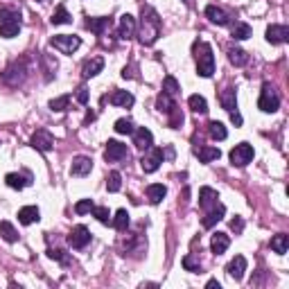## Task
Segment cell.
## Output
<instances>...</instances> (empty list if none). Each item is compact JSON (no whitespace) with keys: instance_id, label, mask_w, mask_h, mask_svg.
Instances as JSON below:
<instances>
[{"instance_id":"277c9868","label":"cell","mask_w":289,"mask_h":289,"mask_svg":"<svg viewBox=\"0 0 289 289\" xmlns=\"http://www.w3.org/2000/svg\"><path fill=\"white\" fill-rule=\"evenodd\" d=\"M253 156H255V152L249 142H240V145H235V147L230 149V163L237 167L249 165V163L253 161Z\"/></svg>"},{"instance_id":"2e32d148","label":"cell","mask_w":289,"mask_h":289,"mask_svg":"<svg viewBox=\"0 0 289 289\" xmlns=\"http://www.w3.org/2000/svg\"><path fill=\"white\" fill-rule=\"evenodd\" d=\"M5 183L11 188V190H23L25 186H30L32 183V177L30 174H16V172H11V174L5 177Z\"/></svg>"},{"instance_id":"3957f363","label":"cell","mask_w":289,"mask_h":289,"mask_svg":"<svg viewBox=\"0 0 289 289\" xmlns=\"http://www.w3.org/2000/svg\"><path fill=\"white\" fill-rule=\"evenodd\" d=\"M258 106H260V111H265V113H276V111H278L280 97H278V93H276V89L271 86V84H265V86H262Z\"/></svg>"},{"instance_id":"d4e9b609","label":"cell","mask_w":289,"mask_h":289,"mask_svg":"<svg viewBox=\"0 0 289 289\" xmlns=\"http://www.w3.org/2000/svg\"><path fill=\"white\" fill-rule=\"evenodd\" d=\"M167 194V188L163 186V183H152V186H147V199L152 201V203H161L163 199H165Z\"/></svg>"},{"instance_id":"83f0119b","label":"cell","mask_w":289,"mask_h":289,"mask_svg":"<svg viewBox=\"0 0 289 289\" xmlns=\"http://www.w3.org/2000/svg\"><path fill=\"white\" fill-rule=\"evenodd\" d=\"M228 61L233 66H237V68H242V66H246V61H249V54L240 48H230L228 50Z\"/></svg>"},{"instance_id":"5bb4252c","label":"cell","mask_w":289,"mask_h":289,"mask_svg":"<svg viewBox=\"0 0 289 289\" xmlns=\"http://www.w3.org/2000/svg\"><path fill=\"white\" fill-rule=\"evenodd\" d=\"M91 170H93V161L89 156H77L73 161V165H70L73 177H86V174H91Z\"/></svg>"},{"instance_id":"ffe728a7","label":"cell","mask_w":289,"mask_h":289,"mask_svg":"<svg viewBox=\"0 0 289 289\" xmlns=\"http://www.w3.org/2000/svg\"><path fill=\"white\" fill-rule=\"evenodd\" d=\"M217 199H219V196H217V192L212 190V188H201L199 190V206L203 208V210H210L217 203Z\"/></svg>"},{"instance_id":"816d5d0a","label":"cell","mask_w":289,"mask_h":289,"mask_svg":"<svg viewBox=\"0 0 289 289\" xmlns=\"http://www.w3.org/2000/svg\"><path fill=\"white\" fill-rule=\"evenodd\" d=\"M206 287H210V289H219V283H217V280H208V285H206Z\"/></svg>"},{"instance_id":"484cf974","label":"cell","mask_w":289,"mask_h":289,"mask_svg":"<svg viewBox=\"0 0 289 289\" xmlns=\"http://www.w3.org/2000/svg\"><path fill=\"white\" fill-rule=\"evenodd\" d=\"M194 154L199 156L201 163H210V161H217V158L221 156V152L217 147H196Z\"/></svg>"},{"instance_id":"ab89813d","label":"cell","mask_w":289,"mask_h":289,"mask_svg":"<svg viewBox=\"0 0 289 289\" xmlns=\"http://www.w3.org/2000/svg\"><path fill=\"white\" fill-rule=\"evenodd\" d=\"M68 104H70V95H61V97H57V99H52V102H50V111L61 113V111H66V108H68Z\"/></svg>"},{"instance_id":"4fadbf2b","label":"cell","mask_w":289,"mask_h":289,"mask_svg":"<svg viewBox=\"0 0 289 289\" xmlns=\"http://www.w3.org/2000/svg\"><path fill=\"white\" fill-rule=\"evenodd\" d=\"M2 79H5L9 86H18V84L25 79V64L20 61V64L9 66V68L5 70V75H2Z\"/></svg>"},{"instance_id":"5b68a950","label":"cell","mask_w":289,"mask_h":289,"mask_svg":"<svg viewBox=\"0 0 289 289\" xmlns=\"http://www.w3.org/2000/svg\"><path fill=\"white\" fill-rule=\"evenodd\" d=\"M79 45H82V39H79V36H73V34H57V36H52V48L59 50L61 54H73Z\"/></svg>"},{"instance_id":"7c38bea8","label":"cell","mask_w":289,"mask_h":289,"mask_svg":"<svg viewBox=\"0 0 289 289\" xmlns=\"http://www.w3.org/2000/svg\"><path fill=\"white\" fill-rule=\"evenodd\" d=\"M133 145L138 149H152L154 145V136L147 127H140V129H133Z\"/></svg>"},{"instance_id":"9c48e42d","label":"cell","mask_w":289,"mask_h":289,"mask_svg":"<svg viewBox=\"0 0 289 289\" xmlns=\"http://www.w3.org/2000/svg\"><path fill=\"white\" fill-rule=\"evenodd\" d=\"M163 149H152V154H147V156L140 158V167L142 172H147V174H152V172H156L158 167H161L163 163Z\"/></svg>"},{"instance_id":"f5cc1de1","label":"cell","mask_w":289,"mask_h":289,"mask_svg":"<svg viewBox=\"0 0 289 289\" xmlns=\"http://www.w3.org/2000/svg\"><path fill=\"white\" fill-rule=\"evenodd\" d=\"M183 2H190V0H183Z\"/></svg>"},{"instance_id":"b9f144b4","label":"cell","mask_w":289,"mask_h":289,"mask_svg":"<svg viewBox=\"0 0 289 289\" xmlns=\"http://www.w3.org/2000/svg\"><path fill=\"white\" fill-rule=\"evenodd\" d=\"M115 131L122 133V136H127V133H133V122L127 118H120L118 122H115Z\"/></svg>"},{"instance_id":"c3c4849f","label":"cell","mask_w":289,"mask_h":289,"mask_svg":"<svg viewBox=\"0 0 289 289\" xmlns=\"http://www.w3.org/2000/svg\"><path fill=\"white\" fill-rule=\"evenodd\" d=\"M230 228L235 230V233H242V230H244V219H242V217H235V219H230Z\"/></svg>"},{"instance_id":"8d00e7d4","label":"cell","mask_w":289,"mask_h":289,"mask_svg":"<svg viewBox=\"0 0 289 289\" xmlns=\"http://www.w3.org/2000/svg\"><path fill=\"white\" fill-rule=\"evenodd\" d=\"M174 106H177V104L172 102V97H170V95H167V93H161V95H158V97H156V108H158V111L170 113Z\"/></svg>"},{"instance_id":"9a60e30c","label":"cell","mask_w":289,"mask_h":289,"mask_svg":"<svg viewBox=\"0 0 289 289\" xmlns=\"http://www.w3.org/2000/svg\"><path fill=\"white\" fill-rule=\"evenodd\" d=\"M136 34V18L129 14L120 16V27H118V36L120 39H129V36Z\"/></svg>"},{"instance_id":"8992f818","label":"cell","mask_w":289,"mask_h":289,"mask_svg":"<svg viewBox=\"0 0 289 289\" xmlns=\"http://www.w3.org/2000/svg\"><path fill=\"white\" fill-rule=\"evenodd\" d=\"M127 156H129L127 145H122V142H118V140H108V142H106V149H104V158H106L108 163L122 161V158H127Z\"/></svg>"},{"instance_id":"ac0fdd59","label":"cell","mask_w":289,"mask_h":289,"mask_svg":"<svg viewBox=\"0 0 289 289\" xmlns=\"http://www.w3.org/2000/svg\"><path fill=\"white\" fill-rule=\"evenodd\" d=\"M41 219V212H39V208L36 206H25V208H20L18 210V221L23 226H30V224H34V221H39Z\"/></svg>"},{"instance_id":"cb8c5ba5","label":"cell","mask_w":289,"mask_h":289,"mask_svg":"<svg viewBox=\"0 0 289 289\" xmlns=\"http://www.w3.org/2000/svg\"><path fill=\"white\" fill-rule=\"evenodd\" d=\"M111 104L113 106H122V108H129L133 106V95L129 91H115L111 95Z\"/></svg>"},{"instance_id":"4dcf8cb0","label":"cell","mask_w":289,"mask_h":289,"mask_svg":"<svg viewBox=\"0 0 289 289\" xmlns=\"http://www.w3.org/2000/svg\"><path fill=\"white\" fill-rule=\"evenodd\" d=\"M108 25H111V20H108V18H89V20H86V30H91L93 34H102Z\"/></svg>"},{"instance_id":"6da1fadb","label":"cell","mask_w":289,"mask_h":289,"mask_svg":"<svg viewBox=\"0 0 289 289\" xmlns=\"http://www.w3.org/2000/svg\"><path fill=\"white\" fill-rule=\"evenodd\" d=\"M161 36V18H158L154 7H142L140 14V27H138V41L142 45L156 43V39Z\"/></svg>"},{"instance_id":"4316f807","label":"cell","mask_w":289,"mask_h":289,"mask_svg":"<svg viewBox=\"0 0 289 289\" xmlns=\"http://www.w3.org/2000/svg\"><path fill=\"white\" fill-rule=\"evenodd\" d=\"M102 68H104V59H102V57H95V59H91V61L84 64L82 75H84V77H95Z\"/></svg>"},{"instance_id":"30bf717a","label":"cell","mask_w":289,"mask_h":289,"mask_svg":"<svg viewBox=\"0 0 289 289\" xmlns=\"http://www.w3.org/2000/svg\"><path fill=\"white\" fill-rule=\"evenodd\" d=\"M267 41L274 43V45L287 43L289 41V27L287 25H271V27H267Z\"/></svg>"},{"instance_id":"d590c367","label":"cell","mask_w":289,"mask_h":289,"mask_svg":"<svg viewBox=\"0 0 289 289\" xmlns=\"http://www.w3.org/2000/svg\"><path fill=\"white\" fill-rule=\"evenodd\" d=\"M122 188V177H120V172H111L106 177V190L108 192H118Z\"/></svg>"},{"instance_id":"f35d334b","label":"cell","mask_w":289,"mask_h":289,"mask_svg":"<svg viewBox=\"0 0 289 289\" xmlns=\"http://www.w3.org/2000/svg\"><path fill=\"white\" fill-rule=\"evenodd\" d=\"M251 36V27L246 23H235V27H233V39L237 41H244Z\"/></svg>"},{"instance_id":"836d02e7","label":"cell","mask_w":289,"mask_h":289,"mask_svg":"<svg viewBox=\"0 0 289 289\" xmlns=\"http://www.w3.org/2000/svg\"><path fill=\"white\" fill-rule=\"evenodd\" d=\"M208 131H210V136L215 138V140H226V136H228L226 127L221 122H217V120H212V122L208 124Z\"/></svg>"},{"instance_id":"d6a6232c","label":"cell","mask_w":289,"mask_h":289,"mask_svg":"<svg viewBox=\"0 0 289 289\" xmlns=\"http://www.w3.org/2000/svg\"><path fill=\"white\" fill-rule=\"evenodd\" d=\"M179 91H181L179 82H177V79H174V77H172V75H167V77L163 79V93H167V95H170V97H174V95H177Z\"/></svg>"},{"instance_id":"1f68e13d","label":"cell","mask_w":289,"mask_h":289,"mask_svg":"<svg viewBox=\"0 0 289 289\" xmlns=\"http://www.w3.org/2000/svg\"><path fill=\"white\" fill-rule=\"evenodd\" d=\"M188 104H190V108L194 113H208V102H206V97H201V95H190Z\"/></svg>"},{"instance_id":"7bdbcfd3","label":"cell","mask_w":289,"mask_h":289,"mask_svg":"<svg viewBox=\"0 0 289 289\" xmlns=\"http://www.w3.org/2000/svg\"><path fill=\"white\" fill-rule=\"evenodd\" d=\"M93 208H95V203L91 199H82V201H77L75 212H77V215H86V212H93Z\"/></svg>"},{"instance_id":"f546056e","label":"cell","mask_w":289,"mask_h":289,"mask_svg":"<svg viewBox=\"0 0 289 289\" xmlns=\"http://www.w3.org/2000/svg\"><path fill=\"white\" fill-rule=\"evenodd\" d=\"M0 235H2V240H5V242L14 244V242L18 240V230H16L9 221H0Z\"/></svg>"},{"instance_id":"44dd1931","label":"cell","mask_w":289,"mask_h":289,"mask_svg":"<svg viewBox=\"0 0 289 289\" xmlns=\"http://www.w3.org/2000/svg\"><path fill=\"white\" fill-rule=\"evenodd\" d=\"M206 16H208V20L215 23V25H228V14H226L221 7H217V5H208L206 7Z\"/></svg>"},{"instance_id":"8fae6325","label":"cell","mask_w":289,"mask_h":289,"mask_svg":"<svg viewBox=\"0 0 289 289\" xmlns=\"http://www.w3.org/2000/svg\"><path fill=\"white\" fill-rule=\"evenodd\" d=\"M244 271H246V258L244 255H235V258L228 262V267H226V274H228L233 280H242L244 278Z\"/></svg>"},{"instance_id":"f1b7e54d","label":"cell","mask_w":289,"mask_h":289,"mask_svg":"<svg viewBox=\"0 0 289 289\" xmlns=\"http://www.w3.org/2000/svg\"><path fill=\"white\" fill-rule=\"evenodd\" d=\"M271 249H274L278 255H285V253H287V249H289V237L285 235V233L274 235V237H271Z\"/></svg>"},{"instance_id":"7a4b0ae2","label":"cell","mask_w":289,"mask_h":289,"mask_svg":"<svg viewBox=\"0 0 289 289\" xmlns=\"http://www.w3.org/2000/svg\"><path fill=\"white\" fill-rule=\"evenodd\" d=\"M194 59H196V75L199 77H212L215 73V57H212V48L203 41L194 43Z\"/></svg>"},{"instance_id":"f6af8a7d","label":"cell","mask_w":289,"mask_h":289,"mask_svg":"<svg viewBox=\"0 0 289 289\" xmlns=\"http://www.w3.org/2000/svg\"><path fill=\"white\" fill-rule=\"evenodd\" d=\"M48 255H50V258H52V260H59V262H64V265H66V262H68V255H66L64 251H59V249H57V251H54V249H50V251H48Z\"/></svg>"},{"instance_id":"e0dca14e","label":"cell","mask_w":289,"mask_h":289,"mask_svg":"<svg viewBox=\"0 0 289 289\" xmlns=\"http://www.w3.org/2000/svg\"><path fill=\"white\" fill-rule=\"evenodd\" d=\"M226 215V208H224V203H219V201H217L215 206L210 208V210H208V215L203 217V226H206V228H212V226L217 224V221H221V217Z\"/></svg>"},{"instance_id":"603a6c76","label":"cell","mask_w":289,"mask_h":289,"mask_svg":"<svg viewBox=\"0 0 289 289\" xmlns=\"http://www.w3.org/2000/svg\"><path fill=\"white\" fill-rule=\"evenodd\" d=\"M228 244H230V240H228V235H226V233H215V235H212V240H210V249H212V253H215V255L226 253Z\"/></svg>"},{"instance_id":"7dc6e473","label":"cell","mask_w":289,"mask_h":289,"mask_svg":"<svg viewBox=\"0 0 289 289\" xmlns=\"http://www.w3.org/2000/svg\"><path fill=\"white\" fill-rule=\"evenodd\" d=\"M11 18H18L14 9H0V23H5V20H11Z\"/></svg>"},{"instance_id":"7402d4cb","label":"cell","mask_w":289,"mask_h":289,"mask_svg":"<svg viewBox=\"0 0 289 289\" xmlns=\"http://www.w3.org/2000/svg\"><path fill=\"white\" fill-rule=\"evenodd\" d=\"M18 32H20V20L18 18H11V20L0 23V36H2V39H14V36H18Z\"/></svg>"},{"instance_id":"681fc988","label":"cell","mask_w":289,"mask_h":289,"mask_svg":"<svg viewBox=\"0 0 289 289\" xmlns=\"http://www.w3.org/2000/svg\"><path fill=\"white\" fill-rule=\"evenodd\" d=\"M77 102L79 104H89V91L84 89V86L77 91Z\"/></svg>"},{"instance_id":"ba28073f","label":"cell","mask_w":289,"mask_h":289,"mask_svg":"<svg viewBox=\"0 0 289 289\" xmlns=\"http://www.w3.org/2000/svg\"><path fill=\"white\" fill-rule=\"evenodd\" d=\"M54 145V138L50 131H45V129H36V133L32 136V147L39 149V152H50Z\"/></svg>"},{"instance_id":"f907efd6","label":"cell","mask_w":289,"mask_h":289,"mask_svg":"<svg viewBox=\"0 0 289 289\" xmlns=\"http://www.w3.org/2000/svg\"><path fill=\"white\" fill-rule=\"evenodd\" d=\"M230 120H233V124H235V127H240V124H242V115L237 113V108H235V111H230Z\"/></svg>"},{"instance_id":"bcb514c9","label":"cell","mask_w":289,"mask_h":289,"mask_svg":"<svg viewBox=\"0 0 289 289\" xmlns=\"http://www.w3.org/2000/svg\"><path fill=\"white\" fill-rule=\"evenodd\" d=\"M172 120H170V124H172V127H174V129H177L179 127V124H181L183 122V115H181V113H179L177 111V106H174V108H172Z\"/></svg>"},{"instance_id":"d6986e66","label":"cell","mask_w":289,"mask_h":289,"mask_svg":"<svg viewBox=\"0 0 289 289\" xmlns=\"http://www.w3.org/2000/svg\"><path fill=\"white\" fill-rule=\"evenodd\" d=\"M219 104H221V108H226V111H235L237 108V93H235V89H224L221 91V95H219Z\"/></svg>"},{"instance_id":"74e56055","label":"cell","mask_w":289,"mask_h":289,"mask_svg":"<svg viewBox=\"0 0 289 289\" xmlns=\"http://www.w3.org/2000/svg\"><path fill=\"white\" fill-rule=\"evenodd\" d=\"M50 23H52V25H66V23H70V14L66 11V7H57V11L52 14Z\"/></svg>"},{"instance_id":"60d3db41","label":"cell","mask_w":289,"mask_h":289,"mask_svg":"<svg viewBox=\"0 0 289 289\" xmlns=\"http://www.w3.org/2000/svg\"><path fill=\"white\" fill-rule=\"evenodd\" d=\"M93 215L97 217L99 224H111V212H108V208H104V206H95V208H93Z\"/></svg>"},{"instance_id":"ee69618b","label":"cell","mask_w":289,"mask_h":289,"mask_svg":"<svg viewBox=\"0 0 289 289\" xmlns=\"http://www.w3.org/2000/svg\"><path fill=\"white\" fill-rule=\"evenodd\" d=\"M183 267H186L188 271H192V274H199V262H194V260H192V255L183 258Z\"/></svg>"},{"instance_id":"e575fe53","label":"cell","mask_w":289,"mask_h":289,"mask_svg":"<svg viewBox=\"0 0 289 289\" xmlns=\"http://www.w3.org/2000/svg\"><path fill=\"white\" fill-rule=\"evenodd\" d=\"M111 224L115 226L118 230H127V226H129V212L124 210V208H120V210L115 212V217L111 219Z\"/></svg>"},{"instance_id":"52a82bcc","label":"cell","mask_w":289,"mask_h":289,"mask_svg":"<svg viewBox=\"0 0 289 289\" xmlns=\"http://www.w3.org/2000/svg\"><path fill=\"white\" fill-rule=\"evenodd\" d=\"M68 242H70V246L73 249H84V246L89 244L91 242V233H89V228L86 226H75L73 230H70V235H68Z\"/></svg>"}]
</instances>
